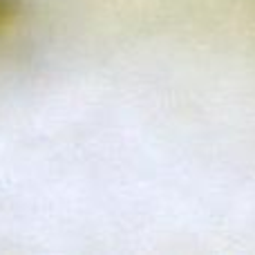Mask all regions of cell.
Returning a JSON list of instances; mask_svg holds the SVG:
<instances>
[{"instance_id": "cell-1", "label": "cell", "mask_w": 255, "mask_h": 255, "mask_svg": "<svg viewBox=\"0 0 255 255\" xmlns=\"http://www.w3.org/2000/svg\"><path fill=\"white\" fill-rule=\"evenodd\" d=\"M16 7H18V0H0V31L16 16Z\"/></svg>"}]
</instances>
